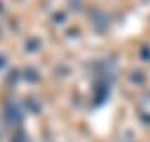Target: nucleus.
I'll return each instance as SVG.
<instances>
[{
	"instance_id": "1",
	"label": "nucleus",
	"mask_w": 150,
	"mask_h": 142,
	"mask_svg": "<svg viewBox=\"0 0 150 142\" xmlns=\"http://www.w3.org/2000/svg\"><path fill=\"white\" fill-rule=\"evenodd\" d=\"M13 142H27V141H25V137H23V136H17Z\"/></svg>"
}]
</instances>
